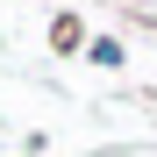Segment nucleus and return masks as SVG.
<instances>
[{
	"mask_svg": "<svg viewBox=\"0 0 157 157\" xmlns=\"http://www.w3.org/2000/svg\"><path fill=\"white\" fill-rule=\"evenodd\" d=\"M86 64L114 71V64H121V43H114V36H93V43H86Z\"/></svg>",
	"mask_w": 157,
	"mask_h": 157,
	"instance_id": "f257e3e1",
	"label": "nucleus"
}]
</instances>
